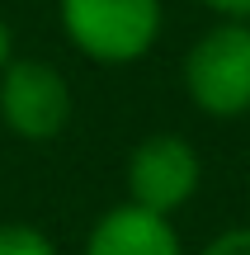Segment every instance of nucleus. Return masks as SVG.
Here are the masks:
<instances>
[{"label": "nucleus", "instance_id": "obj_1", "mask_svg": "<svg viewBox=\"0 0 250 255\" xmlns=\"http://www.w3.org/2000/svg\"><path fill=\"white\" fill-rule=\"evenodd\" d=\"M66 43L99 66H128L156 47L161 0H57Z\"/></svg>", "mask_w": 250, "mask_h": 255}, {"label": "nucleus", "instance_id": "obj_2", "mask_svg": "<svg viewBox=\"0 0 250 255\" xmlns=\"http://www.w3.org/2000/svg\"><path fill=\"white\" fill-rule=\"evenodd\" d=\"M184 90L213 119H236L250 109V28L241 19L208 28L184 57Z\"/></svg>", "mask_w": 250, "mask_h": 255}, {"label": "nucleus", "instance_id": "obj_3", "mask_svg": "<svg viewBox=\"0 0 250 255\" xmlns=\"http://www.w3.org/2000/svg\"><path fill=\"white\" fill-rule=\"evenodd\" d=\"M76 109L71 81L52 62L38 57H9L0 66V123L24 142H52L66 132Z\"/></svg>", "mask_w": 250, "mask_h": 255}, {"label": "nucleus", "instance_id": "obj_4", "mask_svg": "<svg viewBox=\"0 0 250 255\" xmlns=\"http://www.w3.org/2000/svg\"><path fill=\"white\" fill-rule=\"evenodd\" d=\"M198 189V151L175 132H151L128 156V199L151 213H175Z\"/></svg>", "mask_w": 250, "mask_h": 255}, {"label": "nucleus", "instance_id": "obj_5", "mask_svg": "<svg viewBox=\"0 0 250 255\" xmlns=\"http://www.w3.org/2000/svg\"><path fill=\"white\" fill-rule=\"evenodd\" d=\"M85 255H184V246L166 213H151L128 199L90 227Z\"/></svg>", "mask_w": 250, "mask_h": 255}, {"label": "nucleus", "instance_id": "obj_6", "mask_svg": "<svg viewBox=\"0 0 250 255\" xmlns=\"http://www.w3.org/2000/svg\"><path fill=\"white\" fill-rule=\"evenodd\" d=\"M0 255H57V241L33 222H0Z\"/></svg>", "mask_w": 250, "mask_h": 255}, {"label": "nucleus", "instance_id": "obj_7", "mask_svg": "<svg viewBox=\"0 0 250 255\" xmlns=\"http://www.w3.org/2000/svg\"><path fill=\"white\" fill-rule=\"evenodd\" d=\"M203 255H250V227H236V232H222L217 241H208Z\"/></svg>", "mask_w": 250, "mask_h": 255}, {"label": "nucleus", "instance_id": "obj_8", "mask_svg": "<svg viewBox=\"0 0 250 255\" xmlns=\"http://www.w3.org/2000/svg\"><path fill=\"white\" fill-rule=\"evenodd\" d=\"M203 5L227 14V19H250V0H203Z\"/></svg>", "mask_w": 250, "mask_h": 255}, {"label": "nucleus", "instance_id": "obj_9", "mask_svg": "<svg viewBox=\"0 0 250 255\" xmlns=\"http://www.w3.org/2000/svg\"><path fill=\"white\" fill-rule=\"evenodd\" d=\"M9 57H14V33H9V24L0 19V66H5Z\"/></svg>", "mask_w": 250, "mask_h": 255}]
</instances>
